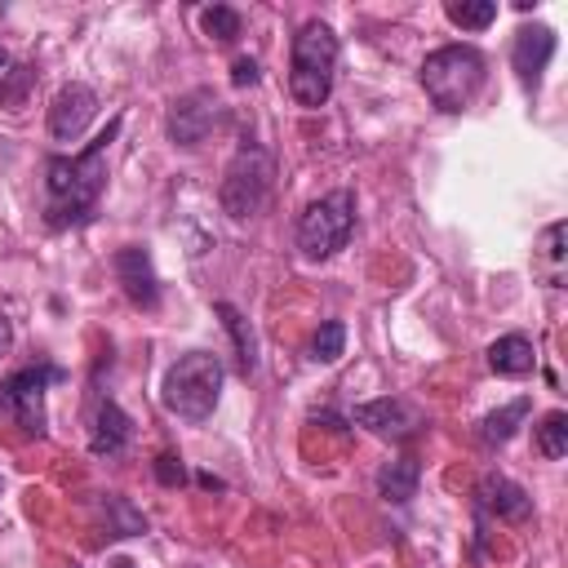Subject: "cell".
<instances>
[{
  "mask_svg": "<svg viewBox=\"0 0 568 568\" xmlns=\"http://www.w3.org/2000/svg\"><path fill=\"white\" fill-rule=\"evenodd\" d=\"M120 120H111L80 155H49L44 164V222L53 231L62 226H80L93 217L98 195L106 186V146L115 142Z\"/></svg>",
  "mask_w": 568,
  "mask_h": 568,
  "instance_id": "cell-1",
  "label": "cell"
},
{
  "mask_svg": "<svg viewBox=\"0 0 568 568\" xmlns=\"http://www.w3.org/2000/svg\"><path fill=\"white\" fill-rule=\"evenodd\" d=\"M333 71H337V36L328 22L311 18L293 36L288 53V93L297 106H324L333 93Z\"/></svg>",
  "mask_w": 568,
  "mask_h": 568,
  "instance_id": "cell-2",
  "label": "cell"
},
{
  "mask_svg": "<svg viewBox=\"0 0 568 568\" xmlns=\"http://www.w3.org/2000/svg\"><path fill=\"white\" fill-rule=\"evenodd\" d=\"M222 382H226L222 359L213 351H191L178 364H169L164 386H160V399H164V408L173 417L204 422V417H213V408L222 399Z\"/></svg>",
  "mask_w": 568,
  "mask_h": 568,
  "instance_id": "cell-3",
  "label": "cell"
},
{
  "mask_svg": "<svg viewBox=\"0 0 568 568\" xmlns=\"http://www.w3.org/2000/svg\"><path fill=\"white\" fill-rule=\"evenodd\" d=\"M422 89L439 111H466L484 89V53L470 44H444L422 62Z\"/></svg>",
  "mask_w": 568,
  "mask_h": 568,
  "instance_id": "cell-4",
  "label": "cell"
},
{
  "mask_svg": "<svg viewBox=\"0 0 568 568\" xmlns=\"http://www.w3.org/2000/svg\"><path fill=\"white\" fill-rule=\"evenodd\" d=\"M271 178H275L271 151H266L262 142H244V146L231 155L226 173H222V191H217L222 213L235 217V222L257 217L262 204H266V195H271Z\"/></svg>",
  "mask_w": 568,
  "mask_h": 568,
  "instance_id": "cell-5",
  "label": "cell"
},
{
  "mask_svg": "<svg viewBox=\"0 0 568 568\" xmlns=\"http://www.w3.org/2000/svg\"><path fill=\"white\" fill-rule=\"evenodd\" d=\"M355 231V195L351 191H328L320 200H311L297 217V248L311 262L333 257Z\"/></svg>",
  "mask_w": 568,
  "mask_h": 568,
  "instance_id": "cell-6",
  "label": "cell"
},
{
  "mask_svg": "<svg viewBox=\"0 0 568 568\" xmlns=\"http://www.w3.org/2000/svg\"><path fill=\"white\" fill-rule=\"evenodd\" d=\"M58 377H62V368H53V364H36V368L13 373L0 386V413H9L27 435H44V386Z\"/></svg>",
  "mask_w": 568,
  "mask_h": 568,
  "instance_id": "cell-7",
  "label": "cell"
},
{
  "mask_svg": "<svg viewBox=\"0 0 568 568\" xmlns=\"http://www.w3.org/2000/svg\"><path fill=\"white\" fill-rule=\"evenodd\" d=\"M222 120H226V106L217 102V93L213 89H191L169 106V138L178 146H200Z\"/></svg>",
  "mask_w": 568,
  "mask_h": 568,
  "instance_id": "cell-8",
  "label": "cell"
},
{
  "mask_svg": "<svg viewBox=\"0 0 568 568\" xmlns=\"http://www.w3.org/2000/svg\"><path fill=\"white\" fill-rule=\"evenodd\" d=\"M93 115H98V93H93L89 84L71 80V84H62V89L53 93V102H49V133H53L58 142H71V138H80V133L89 129Z\"/></svg>",
  "mask_w": 568,
  "mask_h": 568,
  "instance_id": "cell-9",
  "label": "cell"
},
{
  "mask_svg": "<svg viewBox=\"0 0 568 568\" xmlns=\"http://www.w3.org/2000/svg\"><path fill=\"white\" fill-rule=\"evenodd\" d=\"M111 266H115V280L124 284V297L133 306H142V311H155L160 306V280H155V266H151V253L146 248L124 244L111 257Z\"/></svg>",
  "mask_w": 568,
  "mask_h": 568,
  "instance_id": "cell-10",
  "label": "cell"
},
{
  "mask_svg": "<svg viewBox=\"0 0 568 568\" xmlns=\"http://www.w3.org/2000/svg\"><path fill=\"white\" fill-rule=\"evenodd\" d=\"M355 422H359L364 430L382 435V439H408V435L422 430V413H417L413 404H404V399H390V395L359 404V408H355Z\"/></svg>",
  "mask_w": 568,
  "mask_h": 568,
  "instance_id": "cell-11",
  "label": "cell"
},
{
  "mask_svg": "<svg viewBox=\"0 0 568 568\" xmlns=\"http://www.w3.org/2000/svg\"><path fill=\"white\" fill-rule=\"evenodd\" d=\"M555 44H559V40H555V31H550V27H541V22H532V27H519V31H515L510 62H515V71H519L524 89H537V84H541V71L550 67Z\"/></svg>",
  "mask_w": 568,
  "mask_h": 568,
  "instance_id": "cell-12",
  "label": "cell"
},
{
  "mask_svg": "<svg viewBox=\"0 0 568 568\" xmlns=\"http://www.w3.org/2000/svg\"><path fill=\"white\" fill-rule=\"evenodd\" d=\"M475 497H479V506H484L493 519H501V524H519V519L532 515V497H528L515 479H506V475H484L479 488H475Z\"/></svg>",
  "mask_w": 568,
  "mask_h": 568,
  "instance_id": "cell-13",
  "label": "cell"
},
{
  "mask_svg": "<svg viewBox=\"0 0 568 568\" xmlns=\"http://www.w3.org/2000/svg\"><path fill=\"white\" fill-rule=\"evenodd\" d=\"M532 364H537V351H532V342L524 333H506V337H497L488 346V368L497 377H528Z\"/></svg>",
  "mask_w": 568,
  "mask_h": 568,
  "instance_id": "cell-14",
  "label": "cell"
},
{
  "mask_svg": "<svg viewBox=\"0 0 568 568\" xmlns=\"http://www.w3.org/2000/svg\"><path fill=\"white\" fill-rule=\"evenodd\" d=\"M564 235H568V226H564V222H550V226L541 231L537 248H532V275H537L541 284H550V288L564 284Z\"/></svg>",
  "mask_w": 568,
  "mask_h": 568,
  "instance_id": "cell-15",
  "label": "cell"
},
{
  "mask_svg": "<svg viewBox=\"0 0 568 568\" xmlns=\"http://www.w3.org/2000/svg\"><path fill=\"white\" fill-rule=\"evenodd\" d=\"M129 444V417H124V408L115 404V399H102L98 404V417H93V435H89V448L102 457H111V453H120Z\"/></svg>",
  "mask_w": 568,
  "mask_h": 568,
  "instance_id": "cell-16",
  "label": "cell"
},
{
  "mask_svg": "<svg viewBox=\"0 0 568 568\" xmlns=\"http://www.w3.org/2000/svg\"><path fill=\"white\" fill-rule=\"evenodd\" d=\"M417 479H422V466H417L413 457H395V462H386V466L377 470V493H382L386 501L404 506V501L417 493Z\"/></svg>",
  "mask_w": 568,
  "mask_h": 568,
  "instance_id": "cell-17",
  "label": "cell"
},
{
  "mask_svg": "<svg viewBox=\"0 0 568 568\" xmlns=\"http://www.w3.org/2000/svg\"><path fill=\"white\" fill-rule=\"evenodd\" d=\"M213 311H217V320L226 324V333H231V342H235V359H240V373L248 377V373L257 368V337H253L248 320H244V315H240L231 302H217Z\"/></svg>",
  "mask_w": 568,
  "mask_h": 568,
  "instance_id": "cell-18",
  "label": "cell"
},
{
  "mask_svg": "<svg viewBox=\"0 0 568 568\" xmlns=\"http://www.w3.org/2000/svg\"><path fill=\"white\" fill-rule=\"evenodd\" d=\"M528 408H532V399H528V395H519V399H510L506 408L488 413V417H484V426H479V439H484V444H506V439L519 430V422L528 417Z\"/></svg>",
  "mask_w": 568,
  "mask_h": 568,
  "instance_id": "cell-19",
  "label": "cell"
},
{
  "mask_svg": "<svg viewBox=\"0 0 568 568\" xmlns=\"http://www.w3.org/2000/svg\"><path fill=\"white\" fill-rule=\"evenodd\" d=\"M537 453L550 457V462H559L568 453V413L564 408H555V413L541 417V426H537Z\"/></svg>",
  "mask_w": 568,
  "mask_h": 568,
  "instance_id": "cell-20",
  "label": "cell"
},
{
  "mask_svg": "<svg viewBox=\"0 0 568 568\" xmlns=\"http://www.w3.org/2000/svg\"><path fill=\"white\" fill-rule=\"evenodd\" d=\"M448 22L466 27V31H484L497 22V4L493 0H453L448 4Z\"/></svg>",
  "mask_w": 568,
  "mask_h": 568,
  "instance_id": "cell-21",
  "label": "cell"
},
{
  "mask_svg": "<svg viewBox=\"0 0 568 568\" xmlns=\"http://www.w3.org/2000/svg\"><path fill=\"white\" fill-rule=\"evenodd\" d=\"M200 22H204V36L217 40V44H231V40L240 36V13H235L231 4H213V9H204Z\"/></svg>",
  "mask_w": 568,
  "mask_h": 568,
  "instance_id": "cell-22",
  "label": "cell"
},
{
  "mask_svg": "<svg viewBox=\"0 0 568 568\" xmlns=\"http://www.w3.org/2000/svg\"><path fill=\"white\" fill-rule=\"evenodd\" d=\"M342 346H346V324L342 320H324L320 333H315V342H311V359L333 364L342 355Z\"/></svg>",
  "mask_w": 568,
  "mask_h": 568,
  "instance_id": "cell-23",
  "label": "cell"
},
{
  "mask_svg": "<svg viewBox=\"0 0 568 568\" xmlns=\"http://www.w3.org/2000/svg\"><path fill=\"white\" fill-rule=\"evenodd\" d=\"M31 80H36V71H31V67H9V71L0 75V102H4V106H22V98H27Z\"/></svg>",
  "mask_w": 568,
  "mask_h": 568,
  "instance_id": "cell-24",
  "label": "cell"
},
{
  "mask_svg": "<svg viewBox=\"0 0 568 568\" xmlns=\"http://www.w3.org/2000/svg\"><path fill=\"white\" fill-rule=\"evenodd\" d=\"M155 479H160L164 488H178V484L186 479V466H182V457H173V453H160V457H155Z\"/></svg>",
  "mask_w": 568,
  "mask_h": 568,
  "instance_id": "cell-25",
  "label": "cell"
},
{
  "mask_svg": "<svg viewBox=\"0 0 568 568\" xmlns=\"http://www.w3.org/2000/svg\"><path fill=\"white\" fill-rule=\"evenodd\" d=\"M231 84H240V89L244 84H257V62L253 58H235L231 62Z\"/></svg>",
  "mask_w": 568,
  "mask_h": 568,
  "instance_id": "cell-26",
  "label": "cell"
},
{
  "mask_svg": "<svg viewBox=\"0 0 568 568\" xmlns=\"http://www.w3.org/2000/svg\"><path fill=\"white\" fill-rule=\"evenodd\" d=\"M9 346H13V324L0 315V355H9Z\"/></svg>",
  "mask_w": 568,
  "mask_h": 568,
  "instance_id": "cell-27",
  "label": "cell"
},
{
  "mask_svg": "<svg viewBox=\"0 0 568 568\" xmlns=\"http://www.w3.org/2000/svg\"><path fill=\"white\" fill-rule=\"evenodd\" d=\"M9 67H13V62H9V53H4V49H0V75H4V71H9Z\"/></svg>",
  "mask_w": 568,
  "mask_h": 568,
  "instance_id": "cell-28",
  "label": "cell"
},
{
  "mask_svg": "<svg viewBox=\"0 0 568 568\" xmlns=\"http://www.w3.org/2000/svg\"><path fill=\"white\" fill-rule=\"evenodd\" d=\"M111 568H138L133 559H111Z\"/></svg>",
  "mask_w": 568,
  "mask_h": 568,
  "instance_id": "cell-29",
  "label": "cell"
},
{
  "mask_svg": "<svg viewBox=\"0 0 568 568\" xmlns=\"http://www.w3.org/2000/svg\"><path fill=\"white\" fill-rule=\"evenodd\" d=\"M71 568H75V564H71Z\"/></svg>",
  "mask_w": 568,
  "mask_h": 568,
  "instance_id": "cell-30",
  "label": "cell"
}]
</instances>
